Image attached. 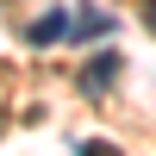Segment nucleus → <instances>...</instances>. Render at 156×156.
Instances as JSON below:
<instances>
[{
    "label": "nucleus",
    "instance_id": "nucleus-1",
    "mask_svg": "<svg viewBox=\"0 0 156 156\" xmlns=\"http://www.w3.org/2000/svg\"><path fill=\"white\" fill-rule=\"evenodd\" d=\"M112 81H119V50H100V56L81 62V94H87V100L112 94Z\"/></svg>",
    "mask_w": 156,
    "mask_h": 156
},
{
    "label": "nucleus",
    "instance_id": "nucleus-3",
    "mask_svg": "<svg viewBox=\"0 0 156 156\" xmlns=\"http://www.w3.org/2000/svg\"><path fill=\"white\" fill-rule=\"evenodd\" d=\"M106 31H112V12H100V6H87V12L69 19V37H81V44L87 37H106Z\"/></svg>",
    "mask_w": 156,
    "mask_h": 156
},
{
    "label": "nucleus",
    "instance_id": "nucleus-2",
    "mask_svg": "<svg viewBox=\"0 0 156 156\" xmlns=\"http://www.w3.org/2000/svg\"><path fill=\"white\" fill-rule=\"evenodd\" d=\"M56 37H69V6H50V12H37V19L25 25V44H31V50L56 44Z\"/></svg>",
    "mask_w": 156,
    "mask_h": 156
},
{
    "label": "nucleus",
    "instance_id": "nucleus-4",
    "mask_svg": "<svg viewBox=\"0 0 156 156\" xmlns=\"http://www.w3.org/2000/svg\"><path fill=\"white\" fill-rule=\"evenodd\" d=\"M75 156H119V150H112V144H81Z\"/></svg>",
    "mask_w": 156,
    "mask_h": 156
},
{
    "label": "nucleus",
    "instance_id": "nucleus-5",
    "mask_svg": "<svg viewBox=\"0 0 156 156\" xmlns=\"http://www.w3.org/2000/svg\"><path fill=\"white\" fill-rule=\"evenodd\" d=\"M144 25H150V31H156V0H150V6H144Z\"/></svg>",
    "mask_w": 156,
    "mask_h": 156
}]
</instances>
